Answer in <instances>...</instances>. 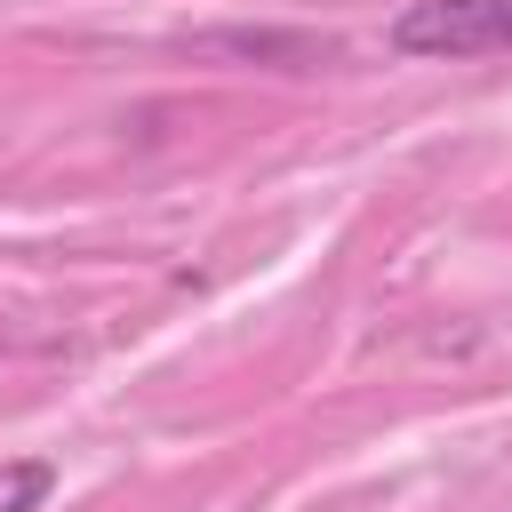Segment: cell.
Returning a JSON list of instances; mask_svg holds the SVG:
<instances>
[{
  "mask_svg": "<svg viewBox=\"0 0 512 512\" xmlns=\"http://www.w3.org/2000/svg\"><path fill=\"white\" fill-rule=\"evenodd\" d=\"M384 48L416 56V64L496 56V48H512V0H408L384 24Z\"/></svg>",
  "mask_w": 512,
  "mask_h": 512,
  "instance_id": "6da1fadb",
  "label": "cell"
},
{
  "mask_svg": "<svg viewBox=\"0 0 512 512\" xmlns=\"http://www.w3.org/2000/svg\"><path fill=\"white\" fill-rule=\"evenodd\" d=\"M200 56H248V64L264 56V64H280V72H312V64L336 56V40H312V32H208Z\"/></svg>",
  "mask_w": 512,
  "mask_h": 512,
  "instance_id": "7a4b0ae2",
  "label": "cell"
},
{
  "mask_svg": "<svg viewBox=\"0 0 512 512\" xmlns=\"http://www.w3.org/2000/svg\"><path fill=\"white\" fill-rule=\"evenodd\" d=\"M56 496V464L48 456H8L0 464V512H40Z\"/></svg>",
  "mask_w": 512,
  "mask_h": 512,
  "instance_id": "3957f363",
  "label": "cell"
}]
</instances>
